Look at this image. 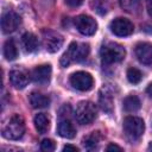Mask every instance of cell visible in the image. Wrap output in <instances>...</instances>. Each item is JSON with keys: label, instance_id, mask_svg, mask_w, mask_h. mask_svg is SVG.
Listing matches in <instances>:
<instances>
[{"label": "cell", "instance_id": "6da1fadb", "mask_svg": "<svg viewBox=\"0 0 152 152\" xmlns=\"http://www.w3.org/2000/svg\"><path fill=\"white\" fill-rule=\"evenodd\" d=\"M88 53H89V45L88 44L72 42L69 45L68 50L61 57V65L63 68H65L71 62H81V61L87 58Z\"/></svg>", "mask_w": 152, "mask_h": 152}, {"label": "cell", "instance_id": "7a4b0ae2", "mask_svg": "<svg viewBox=\"0 0 152 152\" xmlns=\"http://www.w3.org/2000/svg\"><path fill=\"white\" fill-rule=\"evenodd\" d=\"M100 56H101V61L103 64L119 63L125 58L126 50L122 45L114 43V42H109L102 45L100 50Z\"/></svg>", "mask_w": 152, "mask_h": 152}, {"label": "cell", "instance_id": "3957f363", "mask_svg": "<svg viewBox=\"0 0 152 152\" xmlns=\"http://www.w3.org/2000/svg\"><path fill=\"white\" fill-rule=\"evenodd\" d=\"M2 135L10 140H19L25 133V121L19 114L12 115L2 127Z\"/></svg>", "mask_w": 152, "mask_h": 152}, {"label": "cell", "instance_id": "277c9868", "mask_svg": "<svg viewBox=\"0 0 152 152\" xmlns=\"http://www.w3.org/2000/svg\"><path fill=\"white\" fill-rule=\"evenodd\" d=\"M96 106L90 101H81L75 110V118L81 125H89L96 118Z\"/></svg>", "mask_w": 152, "mask_h": 152}, {"label": "cell", "instance_id": "5b68a950", "mask_svg": "<svg viewBox=\"0 0 152 152\" xmlns=\"http://www.w3.org/2000/svg\"><path fill=\"white\" fill-rule=\"evenodd\" d=\"M122 126H124V131H125L126 135L131 140L139 139L145 131V124H144L142 119H140L138 116H132V115L126 116Z\"/></svg>", "mask_w": 152, "mask_h": 152}, {"label": "cell", "instance_id": "8992f818", "mask_svg": "<svg viewBox=\"0 0 152 152\" xmlns=\"http://www.w3.org/2000/svg\"><path fill=\"white\" fill-rule=\"evenodd\" d=\"M70 83L75 89H77L80 91H88L93 88L94 80L89 72L77 71L70 76Z\"/></svg>", "mask_w": 152, "mask_h": 152}, {"label": "cell", "instance_id": "52a82bcc", "mask_svg": "<svg viewBox=\"0 0 152 152\" xmlns=\"http://www.w3.org/2000/svg\"><path fill=\"white\" fill-rule=\"evenodd\" d=\"M74 24H75L77 31L80 33H82L83 36H91L97 30L96 20L86 14H81V15L76 17L74 20Z\"/></svg>", "mask_w": 152, "mask_h": 152}, {"label": "cell", "instance_id": "ba28073f", "mask_svg": "<svg viewBox=\"0 0 152 152\" xmlns=\"http://www.w3.org/2000/svg\"><path fill=\"white\" fill-rule=\"evenodd\" d=\"M109 28L118 37H127V36H129V34L133 33L134 26H133V24H132L131 20H128L126 18L119 17V18H115L110 23Z\"/></svg>", "mask_w": 152, "mask_h": 152}, {"label": "cell", "instance_id": "9c48e42d", "mask_svg": "<svg viewBox=\"0 0 152 152\" xmlns=\"http://www.w3.org/2000/svg\"><path fill=\"white\" fill-rule=\"evenodd\" d=\"M21 23L20 17L12 11H8L6 13H4L2 18H1V28L4 33H12L14 32L19 25Z\"/></svg>", "mask_w": 152, "mask_h": 152}, {"label": "cell", "instance_id": "30bf717a", "mask_svg": "<svg viewBox=\"0 0 152 152\" xmlns=\"http://www.w3.org/2000/svg\"><path fill=\"white\" fill-rule=\"evenodd\" d=\"M30 81L28 72L23 68H15L10 72V82L15 89H24Z\"/></svg>", "mask_w": 152, "mask_h": 152}, {"label": "cell", "instance_id": "8fae6325", "mask_svg": "<svg viewBox=\"0 0 152 152\" xmlns=\"http://www.w3.org/2000/svg\"><path fill=\"white\" fill-rule=\"evenodd\" d=\"M44 43H45V49L53 53V52H57L62 45H63V37L56 32H52V31H48V32H44Z\"/></svg>", "mask_w": 152, "mask_h": 152}, {"label": "cell", "instance_id": "7c38bea8", "mask_svg": "<svg viewBox=\"0 0 152 152\" xmlns=\"http://www.w3.org/2000/svg\"><path fill=\"white\" fill-rule=\"evenodd\" d=\"M50 77H51V66L49 64L36 66L31 71L32 81L34 83H38V84H46V83H49Z\"/></svg>", "mask_w": 152, "mask_h": 152}, {"label": "cell", "instance_id": "4fadbf2b", "mask_svg": "<svg viewBox=\"0 0 152 152\" xmlns=\"http://www.w3.org/2000/svg\"><path fill=\"white\" fill-rule=\"evenodd\" d=\"M135 56L142 64H152V44L150 43H139L135 46Z\"/></svg>", "mask_w": 152, "mask_h": 152}, {"label": "cell", "instance_id": "5bb4252c", "mask_svg": "<svg viewBox=\"0 0 152 152\" xmlns=\"http://www.w3.org/2000/svg\"><path fill=\"white\" fill-rule=\"evenodd\" d=\"M100 106L102 108V110L107 112V113H112L113 110V93L109 89L108 86H104L101 91H100Z\"/></svg>", "mask_w": 152, "mask_h": 152}, {"label": "cell", "instance_id": "9a60e30c", "mask_svg": "<svg viewBox=\"0 0 152 152\" xmlns=\"http://www.w3.org/2000/svg\"><path fill=\"white\" fill-rule=\"evenodd\" d=\"M57 132L62 138H66V139H71L76 134V129H75L72 122L68 118L59 120L58 126H57Z\"/></svg>", "mask_w": 152, "mask_h": 152}, {"label": "cell", "instance_id": "2e32d148", "mask_svg": "<svg viewBox=\"0 0 152 152\" xmlns=\"http://www.w3.org/2000/svg\"><path fill=\"white\" fill-rule=\"evenodd\" d=\"M28 101L33 108H46L50 104V99L46 95L37 91H33L30 94Z\"/></svg>", "mask_w": 152, "mask_h": 152}, {"label": "cell", "instance_id": "e0dca14e", "mask_svg": "<svg viewBox=\"0 0 152 152\" xmlns=\"http://www.w3.org/2000/svg\"><path fill=\"white\" fill-rule=\"evenodd\" d=\"M21 43H23V46L25 48L26 52H34L39 46L38 38L31 32H26V33L23 34Z\"/></svg>", "mask_w": 152, "mask_h": 152}, {"label": "cell", "instance_id": "ac0fdd59", "mask_svg": "<svg viewBox=\"0 0 152 152\" xmlns=\"http://www.w3.org/2000/svg\"><path fill=\"white\" fill-rule=\"evenodd\" d=\"M34 127L38 131V133H40V134L46 133L50 128V119L48 118V115H45L43 113L37 114L34 116Z\"/></svg>", "mask_w": 152, "mask_h": 152}, {"label": "cell", "instance_id": "d6986e66", "mask_svg": "<svg viewBox=\"0 0 152 152\" xmlns=\"http://www.w3.org/2000/svg\"><path fill=\"white\" fill-rule=\"evenodd\" d=\"M140 100L135 95H129L124 99V109L128 113H134L140 109Z\"/></svg>", "mask_w": 152, "mask_h": 152}, {"label": "cell", "instance_id": "ffe728a7", "mask_svg": "<svg viewBox=\"0 0 152 152\" xmlns=\"http://www.w3.org/2000/svg\"><path fill=\"white\" fill-rule=\"evenodd\" d=\"M4 56L7 61H14L17 58L18 49H17V45H15L13 39L6 40V43L4 45Z\"/></svg>", "mask_w": 152, "mask_h": 152}, {"label": "cell", "instance_id": "44dd1931", "mask_svg": "<svg viewBox=\"0 0 152 152\" xmlns=\"http://www.w3.org/2000/svg\"><path fill=\"white\" fill-rule=\"evenodd\" d=\"M100 139H101V135L99 132H93L91 134L87 135L83 138L82 142H83V146L88 150H94L97 147L99 142H100Z\"/></svg>", "mask_w": 152, "mask_h": 152}, {"label": "cell", "instance_id": "7402d4cb", "mask_svg": "<svg viewBox=\"0 0 152 152\" xmlns=\"http://www.w3.org/2000/svg\"><path fill=\"white\" fill-rule=\"evenodd\" d=\"M127 78H128V81H129L131 83L138 84V83L141 81V78H142V74H141V71L138 70L137 68H129V69L127 70Z\"/></svg>", "mask_w": 152, "mask_h": 152}, {"label": "cell", "instance_id": "603a6c76", "mask_svg": "<svg viewBox=\"0 0 152 152\" xmlns=\"http://www.w3.org/2000/svg\"><path fill=\"white\" fill-rule=\"evenodd\" d=\"M119 4L121 8L125 10L126 12H133L138 8L140 0H119Z\"/></svg>", "mask_w": 152, "mask_h": 152}, {"label": "cell", "instance_id": "cb8c5ba5", "mask_svg": "<svg viewBox=\"0 0 152 152\" xmlns=\"http://www.w3.org/2000/svg\"><path fill=\"white\" fill-rule=\"evenodd\" d=\"M40 150L45 152H51L55 150V142L51 139H44L40 142Z\"/></svg>", "mask_w": 152, "mask_h": 152}, {"label": "cell", "instance_id": "d4e9b609", "mask_svg": "<svg viewBox=\"0 0 152 152\" xmlns=\"http://www.w3.org/2000/svg\"><path fill=\"white\" fill-rule=\"evenodd\" d=\"M82 2H83V0H65V4L69 7H78Z\"/></svg>", "mask_w": 152, "mask_h": 152}, {"label": "cell", "instance_id": "484cf974", "mask_svg": "<svg viewBox=\"0 0 152 152\" xmlns=\"http://www.w3.org/2000/svg\"><path fill=\"white\" fill-rule=\"evenodd\" d=\"M106 150H107V151H114V150H116V151H122V148H121L120 146L115 145V144H109Z\"/></svg>", "mask_w": 152, "mask_h": 152}, {"label": "cell", "instance_id": "4316f807", "mask_svg": "<svg viewBox=\"0 0 152 152\" xmlns=\"http://www.w3.org/2000/svg\"><path fill=\"white\" fill-rule=\"evenodd\" d=\"M63 151H74V152H77L78 151V148L76 147V146H72V145H65L64 147H63Z\"/></svg>", "mask_w": 152, "mask_h": 152}, {"label": "cell", "instance_id": "83f0119b", "mask_svg": "<svg viewBox=\"0 0 152 152\" xmlns=\"http://www.w3.org/2000/svg\"><path fill=\"white\" fill-rule=\"evenodd\" d=\"M146 5H147V12L152 17V0H147L146 1Z\"/></svg>", "mask_w": 152, "mask_h": 152}, {"label": "cell", "instance_id": "f1b7e54d", "mask_svg": "<svg viewBox=\"0 0 152 152\" xmlns=\"http://www.w3.org/2000/svg\"><path fill=\"white\" fill-rule=\"evenodd\" d=\"M146 93H147V95H148V96L152 99V82H151V83L147 86V88H146Z\"/></svg>", "mask_w": 152, "mask_h": 152}, {"label": "cell", "instance_id": "f546056e", "mask_svg": "<svg viewBox=\"0 0 152 152\" xmlns=\"http://www.w3.org/2000/svg\"><path fill=\"white\" fill-rule=\"evenodd\" d=\"M148 150H152V142L150 144V146H148Z\"/></svg>", "mask_w": 152, "mask_h": 152}]
</instances>
